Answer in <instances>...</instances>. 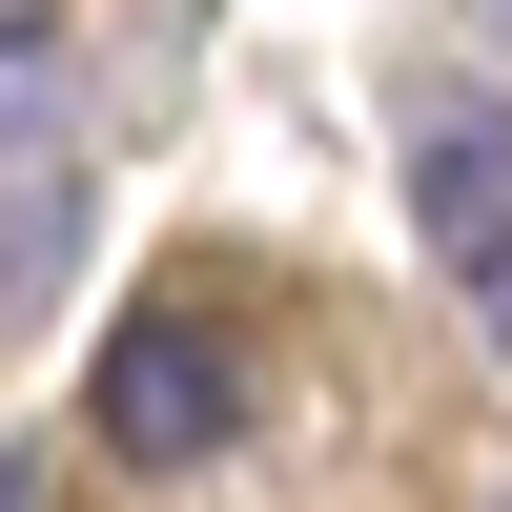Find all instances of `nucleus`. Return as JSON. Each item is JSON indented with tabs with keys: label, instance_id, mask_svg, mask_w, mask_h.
I'll return each instance as SVG.
<instances>
[{
	"label": "nucleus",
	"instance_id": "f257e3e1",
	"mask_svg": "<svg viewBox=\"0 0 512 512\" xmlns=\"http://www.w3.org/2000/svg\"><path fill=\"white\" fill-rule=\"evenodd\" d=\"M82 431H103L123 472H185V451L246 431V349H226L205 308H123V328H103V390H82Z\"/></svg>",
	"mask_w": 512,
	"mask_h": 512
},
{
	"label": "nucleus",
	"instance_id": "f03ea898",
	"mask_svg": "<svg viewBox=\"0 0 512 512\" xmlns=\"http://www.w3.org/2000/svg\"><path fill=\"white\" fill-rule=\"evenodd\" d=\"M410 226H431V267H451V287H492V267H512V123L451 103L431 144H410Z\"/></svg>",
	"mask_w": 512,
	"mask_h": 512
},
{
	"label": "nucleus",
	"instance_id": "7ed1b4c3",
	"mask_svg": "<svg viewBox=\"0 0 512 512\" xmlns=\"http://www.w3.org/2000/svg\"><path fill=\"white\" fill-rule=\"evenodd\" d=\"M62 21H0V164H62Z\"/></svg>",
	"mask_w": 512,
	"mask_h": 512
},
{
	"label": "nucleus",
	"instance_id": "20e7f679",
	"mask_svg": "<svg viewBox=\"0 0 512 512\" xmlns=\"http://www.w3.org/2000/svg\"><path fill=\"white\" fill-rule=\"evenodd\" d=\"M62 246H82V185H62V164H21V205H0V308H41Z\"/></svg>",
	"mask_w": 512,
	"mask_h": 512
},
{
	"label": "nucleus",
	"instance_id": "39448f33",
	"mask_svg": "<svg viewBox=\"0 0 512 512\" xmlns=\"http://www.w3.org/2000/svg\"><path fill=\"white\" fill-rule=\"evenodd\" d=\"M0 512H62V492H41V451H0Z\"/></svg>",
	"mask_w": 512,
	"mask_h": 512
},
{
	"label": "nucleus",
	"instance_id": "423d86ee",
	"mask_svg": "<svg viewBox=\"0 0 512 512\" xmlns=\"http://www.w3.org/2000/svg\"><path fill=\"white\" fill-rule=\"evenodd\" d=\"M472 308H492V349H512V267H492V287H472Z\"/></svg>",
	"mask_w": 512,
	"mask_h": 512
},
{
	"label": "nucleus",
	"instance_id": "0eeeda50",
	"mask_svg": "<svg viewBox=\"0 0 512 512\" xmlns=\"http://www.w3.org/2000/svg\"><path fill=\"white\" fill-rule=\"evenodd\" d=\"M472 21H492V41H512V0H472Z\"/></svg>",
	"mask_w": 512,
	"mask_h": 512
}]
</instances>
